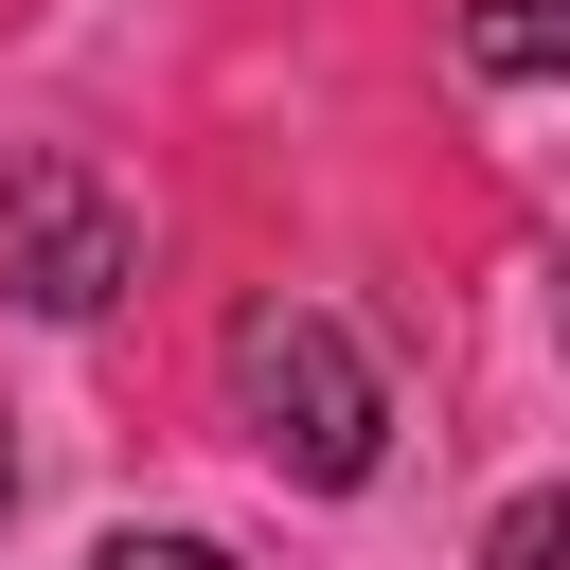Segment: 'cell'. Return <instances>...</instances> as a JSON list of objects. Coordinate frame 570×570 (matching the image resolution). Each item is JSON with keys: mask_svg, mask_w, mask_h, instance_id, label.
I'll return each instance as SVG.
<instances>
[{"mask_svg": "<svg viewBox=\"0 0 570 570\" xmlns=\"http://www.w3.org/2000/svg\"><path fill=\"white\" fill-rule=\"evenodd\" d=\"M232 410L267 428V463L285 481H374V445H392V410H374V374H356V338L321 321V303H249L232 321Z\"/></svg>", "mask_w": 570, "mask_h": 570, "instance_id": "1", "label": "cell"}, {"mask_svg": "<svg viewBox=\"0 0 570 570\" xmlns=\"http://www.w3.org/2000/svg\"><path fill=\"white\" fill-rule=\"evenodd\" d=\"M0 285H18L36 321H89V303L125 285V214H107L71 160H18V178H0Z\"/></svg>", "mask_w": 570, "mask_h": 570, "instance_id": "2", "label": "cell"}, {"mask_svg": "<svg viewBox=\"0 0 570 570\" xmlns=\"http://www.w3.org/2000/svg\"><path fill=\"white\" fill-rule=\"evenodd\" d=\"M463 71H499V89L570 71V0H481V18H463Z\"/></svg>", "mask_w": 570, "mask_h": 570, "instance_id": "3", "label": "cell"}, {"mask_svg": "<svg viewBox=\"0 0 570 570\" xmlns=\"http://www.w3.org/2000/svg\"><path fill=\"white\" fill-rule=\"evenodd\" d=\"M481 570H570V499H517V517L481 534Z\"/></svg>", "mask_w": 570, "mask_h": 570, "instance_id": "4", "label": "cell"}, {"mask_svg": "<svg viewBox=\"0 0 570 570\" xmlns=\"http://www.w3.org/2000/svg\"><path fill=\"white\" fill-rule=\"evenodd\" d=\"M89 570H232V552H214V534H107Z\"/></svg>", "mask_w": 570, "mask_h": 570, "instance_id": "5", "label": "cell"}, {"mask_svg": "<svg viewBox=\"0 0 570 570\" xmlns=\"http://www.w3.org/2000/svg\"><path fill=\"white\" fill-rule=\"evenodd\" d=\"M0 517H18V445H0Z\"/></svg>", "mask_w": 570, "mask_h": 570, "instance_id": "6", "label": "cell"}]
</instances>
